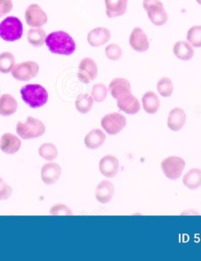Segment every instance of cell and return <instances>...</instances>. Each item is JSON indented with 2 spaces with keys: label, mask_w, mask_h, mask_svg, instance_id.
Listing matches in <instances>:
<instances>
[{
  "label": "cell",
  "mask_w": 201,
  "mask_h": 261,
  "mask_svg": "<svg viewBox=\"0 0 201 261\" xmlns=\"http://www.w3.org/2000/svg\"><path fill=\"white\" fill-rule=\"evenodd\" d=\"M45 44L50 53L61 56H71L77 49L73 37L64 31L50 33L46 37Z\"/></svg>",
  "instance_id": "6da1fadb"
},
{
  "label": "cell",
  "mask_w": 201,
  "mask_h": 261,
  "mask_svg": "<svg viewBox=\"0 0 201 261\" xmlns=\"http://www.w3.org/2000/svg\"><path fill=\"white\" fill-rule=\"evenodd\" d=\"M21 95L24 103L31 108H41L48 100V92L45 88L37 84L23 86L21 89Z\"/></svg>",
  "instance_id": "7a4b0ae2"
},
{
  "label": "cell",
  "mask_w": 201,
  "mask_h": 261,
  "mask_svg": "<svg viewBox=\"0 0 201 261\" xmlns=\"http://www.w3.org/2000/svg\"><path fill=\"white\" fill-rule=\"evenodd\" d=\"M23 35V24L21 20L9 16L0 23V37L7 42L20 40Z\"/></svg>",
  "instance_id": "3957f363"
},
{
  "label": "cell",
  "mask_w": 201,
  "mask_h": 261,
  "mask_svg": "<svg viewBox=\"0 0 201 261\" xmlns=\"http://www.w3.org/2000/svg\"><path fill=\"white\" fill-rule=\"evenodd\" d=\"M46 131L44 124L33 117H28L24 122H19L17 125V133L22 139L37 138L44 135Z\"/></svg>",
  "instance_id": "277c9868"
},
{
  "label": "cell",
  "mask_w": 201,
  "mask_h": 261,
  "mask_svg": "<svg viewBox=\"0 0 201 261\" xmlns=\"http://www.w3.org/2000/svg\"><path fill=\"white\" fill-rule=\"evenodd\" d=\"M186 162L179 156H169L161 163V169L166 178L176 180L182 175Z\"/></svg>",
  "instance_id": "5b68a950"
},
{
  "label": "cell",
  "mask_w": 201,
  "mask_h": 261,
  "mask_svg": "<svg viewBox=\"0 0 201 261\" xmlns=\"http://www.w3.org/2000/svg\"><path fill=\"white\" fill-rule=\"evenodd\" d=\"M40 66L33 61L23 62L15 65L11 73L13 77L20 82H28L38 74Z\"/></svg>",
  "instance_id": "8992f818"
},
{
  "label": "cell",
  "mask_w": 201,
  "mask_h": 261,
  "mask_svg": "<svg viewBox=\"0 0 201 261\" xmlns=\"http://www.w3.org/2000/svg\"><path fill=\"white\" fill-rule=\"evenodd\" d=\"M100 124L108 134L116 135L124 129L127 124V119L121 114L113 112L105 115Z\"/></svg>",
  "instance_id": "52a82bcc"
},
{
  "label": "cell",
  "mask_w": 201,
  "mask_h": 261,
  "mask_svg": "<svg viewBox=\"0 0 201 261\" xmlns=\"http://www.w3.org/2000/svg\"><path fill=\"white\" fill-rule=\"evenodd\" d=\"M25 21L27 24L31 28H38V27H44L47 24V14L41 9V7L38 4H31L27 7L25 14Z\"/></svg>",
  "instance_id": "ba28073f"
},
{
  "label": "cell",
  "mask_w": 201,
  "mask_h": 261,
  "mask_svg": "<svg viewBox=\"0 0 201 261\" xmlns=\"http://www.w3.org/2000/svg\"><path fill=\"white\" fill-rule=\"evenodd\" d=\"M97 75V66L91 58H84L79 64L77 77L80 82L84 84L90 83L94 80Z\"/></svg>",
  "instance_id": "9c48e42d"
},
{
  "label": "cell",
  "mask_w": 201,
  "mask_h": 261,
  "mask_svg": "<svg viewBox=\"0 0 201 261\" xmlns=\"http://www.w3.org/2000/svg\"><path fill=\"white\" fill-rule=\"evenodd\" d=\"M129 44L137 53H146L149 48V38L142 29L136 27L130 33Z\"/></svg>",
  "instance_id": "30bf717a"
},
{
  "label": "cell",
  "mask_w": 201,
  "mask_h": 261,
  "mask_svg": "<svg viewBox=\"0 0 201 261\" xmlns=\"http://www.w3.org/2000/svg\"><path fill=\"white\" fill-rule=\"evenodd\" d=\"M99 170L106 178H114L118 174L120 170L118 159L112 155L103 157L99 163Z\"/></svg>",
  "instance_id": "8fae6325"
},
{
  "label": "cell",
  "mask_w": 201,
  "mask_h": 261,
  "mask_svg": "<svg viewBox=\"0 0 201 261\" xmlns=\"http://www.w3.org/2000/svg\"><path fill=\"white\" fill-rule=\"evenodd\" d=\"M111 37L110 30L105 27H97L89 32L87 34V42L91 47H98L107 44Z\"/></svg>",
  "instance_id": "7c38bea8"
},
{
  "label": "cell",
  "mask_w": 201,
  "mask_h": 261,
  "mask_svg": "<svg viewBox=\"0 0 201 261\" xmlns=\"http://www.w3.org/2000/svg\"><path fill=\"white\" fill-rule=\"evenodd\" d=\"M116 100L119 109L127 115H135L140 111L141 105L139 99L132 94V92L119 98Z\"/></svg>",
  "instance_id": "4fadbf2b"
},
{
  "label": "cell",
  "mask_w": 201,
  "mask_h": 261,
  "mask_svg": "<svg viewBox=\"0 0 201 261\" xmlns=\"http://www.w3.org/2000/svg\"><path fill=\"white\" fill-rule=\"evenodd\" d=\"M108 89L111 93L112 96L116 99H118L119 98L131 92L130 82L123 77L113 79L109 85Z\"/></svg>",
  "instance_id": "5bb4252c"
},
{
  "label": "cell",
  "mask_w": 201,
  "mask_h": 261,
  "mask_svg": "<svg viewBox=\"0 0 201 261\" xmlns=\"http://www.w3.org/2000/svg\"><path fill=\"white\" fill-rule=\"evenodd\" d=\"M21 146V140L14 134L6 133L0 138V149L4 153L13 155L19 151Z\"/></svg>",
  "instance_id": "9a60e30c"
},
{
  "label": "cell",
  "mask_w": 201,
  "mask_h": 261,
  "mask_svg": "<svg viewBox=\"0 0 201 261\" xmlns=\"http://www.w3.org/2000/svg\"><path fill=\"white\" fill-rule=\"evenodd\" d=\"M61 174V167L56 163H48L42 167L41 178L45 184L53 185L57 182Z\"/></svg>",
  "instance_id": "2e32d148"
},
{
  "label": "cell",
  "mask_w": 201,
  "mask_h": 261,
  "mask_svg": "<svg viewBox=\"0 0 201 261\" xmlns=\"http://www.w3.org/2000/svg\"><path fill=\"white\" fill-rule=\"evenodd\" d=\"M108 18H118L127 12V0H105Z\"/></svg>",
  "instance_id": "e0dca14e"
},
{
  "label": "cell",
  "mask_w": 201,
  "mask_h": 261,
  "mask_svg": "<svg viewBox=\"0 0 201 261\" xmlns=\"http://www.w3.org/2000/svg\"><path fill=\"white\" fill-rule=\"evenodd\" d=\"M114 193V185L109 180H104L97 185L95 192L96 199L102 204H107L111 201Z\"/></svg>",
  "instance_id": "ac0fdd59"
},
{
  "label": "cell",
  "mask_w": 201,
  "mask_h": 261,
  "mask_svg": "<svg viewBox=\"0 0 201 261\" xmlns=\"http://www.w3.org/2000/svg\"><path fill=\"white\" fill-rule=\"evenodd\" d=\"M186 115L180 108H175L169 113L168 126L171 130L179 131L186 123Z\"/></svg>",
  "instance_id": "d6986e66"
},
{
  "label": "cell",
  "mask_w": 201,
  "mask_h": 261,
  "mask_svg": "<svg viewBox=\"0 0 201 261\" xmlns=\"http://www.w3.org/2000/svg\"><path fill=\"white\" fill-rule=\"evenodd\" d=\"M175 57L182 61H189L194 56V49L187 40H180L175 43L173 47Z\"/></svg>",
  "instance_id": "ffe728a7"
},
{
  "label": "cell",
  "mask_w": 201,
  "mask_h": 261,
  "mask_svg": "<svg viewBox=\"0 0 201 261\" xmlns=\"http://www.w3.org/2000/svg\"><path fill=\"white\" fill-rule=\"evenodd\" d=\"M148 18L150 20L151 22L156 27H162L166 24L169 20V15L165 11L164 7L163 6H154L150 7L146 11Z\"/></svg>",
  "instance_id": "44dd1931"
},
{
  "label": "cell",
  "mask_w": 201,
  "mask_h": 261,
  "mask_svg": "<svg viewBox=\"0 0 201 261\" xmlns=\"http://www.w3.org/2000/svg\"><path fill=\"white\" fill-rule=\"evenodd\" d=\"M142 107L145 112L153 115L156 113L160 107V101L157 95L152 91L144 93L142 99Z\"/></svg>",
  "instance_id": "7402d4cb"
},
{
  "label": "cell",
  "mask_w": 201,
  "mask_h": 261,
  "mask_svg": "<svg viewBox=\"0 0 201 261\" xmlns=\"http://www.w3.org/2000/svg\"><path fill=\"white\" fill-rule=\"evenodd\" d=\"M106 138V134L102 129H92L86 135L84 143L87 148L96 149L104 144Z\"/></svg>",
  "instance_id": "603a6c76"
},
{
  "label": "cell",
  "mask_w": 201,
  "mask_h": 261,
  "mask_svg": "<svg viewBox=\"0 0 201 261\" xmlns=\"http://www.w3.org/2000/svg\"><path fill=\"white\" fill-rule=\"evenodd\" d=\"M18 109V102L14 96L4 94L0 96V115L10 116L15 113Z\"/></svg>",
  "instance_id": "cb8c5ba5"
},
{
  "label": "cell",
  "mask_w": 201,
  "mask_h": 261,
  "mask_svg": "<svg viewBox=\"0 0 201 261\" xmlns=\"http://www.w3.org/2000/svg\"><path fill=\"white\" fill-rule=\"evenodd\" d=\"M184 185L190 190H196L201 187V169L192 168L189 170L182 179Z\"/></svg>",
  "instance_id": "d4e9b609"
},
{
  "label": "cell",
  "mask_w": 201,
  "mask_h": 261,
  "mask_svg": "<svg viewBox=\"0 0 201 261\" xmlns=\"http://www.w3.org/2000/svg\"><path fill=\"white\" fill-rule=\"evenodd\" d=\"M47 33L41 27L31 28L27 34V40L31 45L35 47H41L45 43Z\"/></svg>",
  "instance_id": "484cf974"
},
{
  "label": "cell",
  "mask_w": 201,
  "mask_h": 261,
  "mask_svg": "<svg viewBox=\"0 0 201 261\" xmlns=\"http://www.w3.org/2000/svg\"><path fill=\"white\" fill-rule=\"evenodd\" d=\"M93 105H94V99L90 95L85 93L77 96L76 100V108L80 113H88L91 110Z\"/></svg>",
  "instance_id": "4316f807"
},
{
  "label": "cell",
  "mask_w": 201,
  "mask_h": 261,
  "mask_svg": "<svg viewBox=\"0 0 201 261\" xmlns=\"http://www.w3.org/2000/svg\"><path fill=\"white\" fill-rule=\"evenodd\" d=\"M15 66V58L12 53L5 51L0 54V73H8Z\"/></svg>",
  "instance_id": "83f0119b"
},
{
  "label": "cell",
  "mask_w": 201,
  "mask_h": 261,
  "mask_svg": "<svg viewBox=\"0 0 201 261\" xmlns=\"http://www.w3.org/2000/svg\"><path fill=\"white\" fill-rule=\"evenodd\" d=\"M186 40L193 47H201V25L195 24L189 29L186 33Z\"/></svg>",
  "instance_id": "f1b7e54d"
},
{
  "label": "cell",
  "mask_w": 201,
  "mask_h": 261,
  "mask_svg": "<svg viewBox=\"0 0 201 261\" xmlns=\"http://www.w3.org/2000/svg\"><path fill=\"white\" fill-rule=\"evenodd\" d=\"M39 154L46 161H54L57 156V147L52 143H45L39 148Z\"/></svg>",
  "instance_id": "f546056e"
},
{
  "label": "cell",
  "mask_w": 201,
  "mask_h": 261,
  "mask_svg": "<svg viewBox=\"0 0 201 261\" xmlns=\"http://www.w3.org/2000/svg\"><path fill=\"white\" fill-rule=\"evenodd\" d=\"M157 91L163 97H170L173 93V83L169 77H163L158 81Z\"/></svg>",
  "instance_id": "4dcf8cb0"
},
{
  "label": "cell",
  "mask_w": 201,
  "mask_h": 261,
  "mask_svg": "<svg viewBox=\"0 0 201 261\" xmlns=\"http://www.w3.org/2000/svg\"><path fill=\"white\" fill-rule=\"evenodd\" d=\"M109 89L104 84H96L92 89L91 96L97 103H102L107 97Z\"/></svg>",
  "instance_id": "1f68e13d"
},
{
  "label": "cell",
  "mask_w": 201,
  "mask_h": 261,
  "mask_svg": "<svg viewBox=\"0 0 201 261\" xmlns=\"http://www.w3.org/2000/svg\"><path fill=\"white\" fill-rule=\"evenodd\" d=\"M106 57L111 61H117L123 56V50L118 44L112 43L108 44L105 49Z\"/></svg>",
  "instance_id": "d6a6232c"
},
{
  "label": "cell",
  "mask_w": 201,
  "mask_h": 261,
  "mask_svg": "<svg viewBox=\"0 0 201 261\" xmlns=\"http://www.w3.org/2000/svg\"><path fill=\"white\" fill-rule=\"evenodd\" d=\"M50 214L52 216H60V215H66V216H72L71 209L67 206L62 204H57L53 206L50 210Z\"/></svg>",
  "instance_id": "836d02e7"
},
{
  "label": "cell",
  "mask_w": 201,
  "mask_h": 261,
  "mask_svg": "<svg viewBox=\"0 0 201 261\" xmlns=\"http://www.w3.org/2000/svg\"><path fill=\"white\" fill-rule=\"evenodd\" d=\"M12 195V189L0 177V200L9 199Z\"/></svg>",
  "instance_id": "e575fe53"
},
{
  "label": "cell",
  "mask_w": 201,
  "mask_h": 261,
  "mask_svg": "<svg viewBox=\"0 0 201 261\" xmlns=\"http://www.w3.org/2000/svg\"><path fill=\"white\" fill-rule=\"evenodd\" d=\"M12 10V0H0V18L9 14Z\"/></svg>",
  "instance_id": "d590c367"
},
{
  "label": "cell",
  "mask_w": 201,
  "mask_h": 261,
  "mask_svg": "<svg viewBox=\"0 0 201 261\" xmlns=\"http://www.w3.org/2000/svg\"><path fill=\"white\" fill-rule=\"evenodd\" d=\"M142 5H143L145 11H146L150 7H154V6H163V4L160 0H143Z\"/></svg>",
  "instance_id": "8d00e7d4"
},
{
  "label": "cell",
  "mask_w": 201,
  "mask_h": 261,
  "mask_svg": "<svg viewBox=\"0 0 201 261\" xmlns=\"http://www.w3.org/2000/svg\"><path fill=\"white\" fill-rule=\"evenodd\" d=\"M196 3H197L198 4H199V5L201 6V0H196Z\"/></svg>",
  "instance_id": "74e56055"
}]
</instances>
